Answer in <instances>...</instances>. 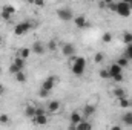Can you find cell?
I'll use <instances>...</instances> for the list:
<instances>
[{
	"instance_id": "1",
	"label": "cell",
	"mask_w": 132,
	"mask_h": 130,
	"mask_svg": "<svg viewBox=\"0 0 132 130\" xmlns=\"http://www.w3.org/2000/svg\"><path fill=\"white\" fill-rule=\"evenodd\" d=\"M71 70L75 77H81L86 70V58L85 57H74L72 64H71Z\"/></svg>"
},
{
	"instance_id": "2",
	"label": "cell",
	"mask_w": 132,
	"mask_h": 130,
	"mask_svg": "<svg viewBox=\"0 0 132 130\" xmlns=\"http://www.w3.org/2000/svg\"><path fill=\"white\" fill-rule=\"evenodd\" d=\"M115 14H117V15H120V17H123V18L131 17V14H132L131 5H129L128 2H123V0L117 2V9H115Z\"/></svg>"
},
{
	"instance_id": "3",
	"label": "cell",
	"mask_w": 132,
	"mask_h": 130,
	"mask_svg": "<svg viewBox=\"0 0 132 130\" xmlns=\"http://www.w3.org/2000/svg\"><path fill=\"white\" fill-rule=\"evenodd\" d=\"M57 17H59V20H62V22H72L74 20V11L71 9V8H59L57 9Z\"/></svg>"
},
{
	"instance_id": "4",
	"label": "cell",
	"mask_w": 132,
	"mask_h": 130,
	"mask_svg": "<svg viewBox=\"0 0 132 130\" xmlns=\"http://www.w3.org/2000/svg\"><path fill=\"white\" fill-rule=\"evenodd\" d=\"M31 28H32V23H31V22H28V20L20 22V23H17V25L14 26V34H15L17 37H22V35H25L26 32H29Z\"/></svg>"
},
{
	"instance_id": "5",
	"label": "cell",
	"mask_w": 132,
	"mask_h": 130,
	"mask_svg": "<svg viewBox=\"0 0 132 130\" xmlns=\"http://www.w3.org/2000/svg\"><path fill=\"white\" fill-rule=\"evenodd\" d=\"M57 81H59V77L51 75V77H48V78H45V80L42 81V89H45V90H48V92H52L54 87H55V84H57Z\"/></svg>"
},
{
	"instance_id": "6",
	"label": "cell",
	"mask_w": 132,
	"mask_h": 130,
	"mask_svg": "<svg viewBox=\"0 0 132 130\" xmlns=\"http://www.w3.org/2000/svg\"><path fill=\"white\" fill-rule=\"evenodd\" d=\"M62 52L65 57H69V58H74L75 57V46L72 43H65L62 46Z\"/></svg>"
},
{
	"instance_id": "7",
	"label": "cell",
	"mask_w": 132,
	"mask_h": 130,
	"mask_svg": "<svg viewBox=\"0 0 132 130\" xmlns=\"http://www.w3.org/2000/svg\"><path fill=\"white\" fill-rule=\"evenodd\" d=\"M95 106H92V104H86V106H83V112H81V115H83V118L85 119H88V118H91L94 113H95Z\"/></svg>"
},
{
	"instance_id": "8",
	"label": "cell",
	"mask_w": 132,
	"mask_h": 130,
	"mask_svg": "<svg viewBox=\"0 0 132 130\" xmlns=\"http://www.w3.org/2000/svg\"><path fill=\"white\" fill-rule=\"evenodd\" d=\"M74 25L78 28V29H83V28H86L88 26V20H86V17L85 15H77V17H74Z\"/></svg>"
},
{
	"instance_id": "9",
	"label": "cell",
	"mask_w": 132,
	"mask_h": 130,
	"mask_svg": "<svg viewBox=\"0 0 132 130\" xmlns=\"http://www.w3.org/2000/svg\"><path fill=\"white\" fill-rule=\"evenodd\" d=\"M108 70H109V78L114 77V75H117V73H123V67L118 64V63L111 64L109 67H108Z\"/></svg>"
},
{
	"instance_id": "10",
	"label": "cell",
	"mask_w": 132,
	"mask_h": 130,
	"mask_svg": "<svg viewBox=\"0 0 132 130\" xmlns=\"http://www.w3.org/2000/svg\"><path fill=\"white\" fill-rule=\"evenodd\" d=\"M60 107H62V104H60V101H57V99H52V101L48 103V110H49L51 113H57V112L60 110Z\"/></svg>"
},
{
	"instance_id": "11",
	"label": "cell",
	"mask_w": 132,
	"mask_h": 130,
	"mask_svg": "<svg viewBox=\"0 0 132 130\" xmlns=\"http://www.w3.org/2000/svg\"><path fill=\"white\" fill-rule=\"evenodd\" d=\"M81 119H83V115H81L80 112H77V110H74V112L69 115V121H71V124H78Z\"/></svg>"
},
{
	"instance_id": "12",
	"label": "cell",
	"mask_w": 132,
	"mask_h": 130,
	"mask_svg": "<svg viewBox=\"0 0 132 130\" xmlns=\"http://www.w3.org/2000/svg\"><path fill=\"white\" fill-rule=\"evenodd\" d=\"M32 119L37 126H46V124H48V116H46V113H43V115H35Z\"/></svg>"
},
{
	"instance_id": "13",
	"label": "cell",
	"mask_w": 132,
	"mask_h": 130,
	"mask_svg": "<svg viewBox=\"0 0 132 130\" xmlns=\"http://www.w3.org/2000/svg\"><path fill=\"white\" fill-rule=\"evenodd\" d=\"M91 129H92V124L89 121H86L85 118L78 124H75V130H91Z\"/></svg>"
},
{
	"instance_id": "14",
	"label": "cell",
	"mask_w": 132,
	"mask_h": 130,
	"mask_svg": "<svg viewBox=\"0 0 132 130\" xmlns=\"http://www.w3.org/2000/svg\"><path fill=\"white\" fill-rule=\"evenodd\" d=\"M32 52H34V54H37V55H42V54L45 52V46H43V43H42V41H34Z\"/></svg>"
},
{
	"instance_id": "15",
	"label": "cell",
	"mask_w": 132,
	"mask_h": 130,
	"mask_svg": "<svg viewBox=\"0 0 132 130\" xmlns=\"http://www.w3.org/2000/svg\"><path fill=\"white\" fill-rule=\"evenodd\" d=\"M121 121H123V124H125V126L132 127V112H131V110H128V112L121 116Z\"/></svg>"
},
{
	"instance_id": "16",
	"label": "cell",
	"mask_w": 132,
	"mask_h": 130,
	"mask_svg": "<svg viewBox=\"0 0 132 130\" xmlns=\"http://www.w3.org/2000/svg\"><path fill=\"white\" fill-rule=\"evenodd\" d=\"M118 104H120L121 109H129V107H132V101H131V98H128V97L120 98L118 99Z\"/></svg>"
},
{
	"instance_id": "17",
	"label": "cell",
	"mask_w": 132,
	"mask_h": 130,
	"mask_svg": "<svg viewBox=\"0 0 132 130\" xmlns=\"http://www.w3.org/2000/svg\"><path fill=\"white\" fill-rule=\"evenodd\" d=\"M12 63L17 66L20 70H23V69H25V66H26V60H25V58H22V57H19V55H15V58H14V61H12Z\"/></svg>"
},
{
	"instance_id": "18",
	"label": "cell",
	"mask_w": 132,
	"mask_h": 130,
	"mask_svg": "<svg viewBox=\"0 0 132 130\" xmlns=\"http://www.w3.org/2000/svg\"><path fill=\"white\" fill-rule=\"evenodd\" d=\"M25 116H26V118H34V116H35V106L28 104V106L25 107Z\"/></svg>"
},
{
	"instance_id": "19",
	"label": "cell",
	"mask_w": 132,
	"mask_h": 130,
	"mask_svg": "<svg viewBox=\"0 0 132 130\" xmlns=\"http://www.w3.org/2000/svg\"><path fill=\"white\" fill-rule=\"evenodd\" d=\"M31 52H32V49H29V48H22V49L17 52V55L22 57V58H25V60H28L29 55H31Z\"/></svg>"
},
{
	"instance_id": "20",
	"label": "cell",
	"mask_w": 132,
	"mask_h": 130,
	"mask_svg": "<svg viewBox=\"0 0 132 130\" xmlns=\"http://www.w3.org/2000/svg\"><path fill=\"white\" fill-rule=\"evenodd\" d=\"M14 78H15V81H17V83H20V84L26 83V73H25L23 70H19L17 73H14Z\"/></svg>"
},
{
	"instance_id": "21",
	"label": "cell",
	"mask_w": 132,
	"mask_h": 130,
	"mask_svg": "<svg viewBox=\"0 0 132 130\" xmlns=\"http://www.w3.org/2000/svg\"><path fill=\"white\" fill-rule=\"evenodd\" d=\"M112 95L117 98V99H120V98H123V97H128V95H126V90L121 89V87H115V89L112 90Z\"/></svg>"
},
{
	"instance_id": "22",
	"label": "cell",
	"mask_w": 132,
	"mask_h": 130,
	"mask_svg": "<svg viewBox=\"0 0 132 130\" xmlns=\"http://www.w3.org/2000/svg\"><path fill=\"white\" fill-rule=\"evenodd\" d=\"M121 41H123L125 44H131V43H132V32H129V31H125V32H123V35H121Z\"/></svg>"
},
{
	"instance_id": "23",
	"label": "cell",
	"mask_w": 132,
	"mask_h": 130,
	"mask_svg": "<svg viewBox=\"0 0 132 130\" xmlns=\"http://www.w3.org/2000/svg\"><path fill=\"white\" fill-rule=\"evenodd\" d=\"M15 8L12 6V5H5L3 8H2V12H5V14H9V15H14L15 14Z\"/></svg>"
},
{
	"instance_id": "24",
	"label": "cell",
	"mask_w": 132,
	"mask_h": 130,
	"mask_svg": "<svg viewBox=\"0 0 132 130\" xmlns=\"http://www.w3.org/2000/svg\"><path fill=\"white\" fill-rule=\"evenodd\" d=\"M117 63H118V64L125 69L126 66L129 64V60H128V57H126V55H123V57H120V58H118V61H117Z\"/></svg>"
},
{
	"instance_id": "25",
	"label": "cell",
	"mask_w": 132,
	"mask_h": 130,
	"mask_svg": "<svg viewBox=\"0 0 132 130\" xmlns=\"http://www.w3.org/2000/svg\"><path fill=\"white\" fill-rule=\"evenodd\" d=\"M125 55L128 57V60L132 61V43L131 44H126V49H125Z\"/></svg>"
},
{
	"instance_id": "26",
	"label": "cell",
	"mask_w": 132,
	"mask_h": 130,
	"mask_svg": "<svg viewBox=\"0 0 132 130\" xmlns=\"http://www.w3.org/2000/svg\"><path fill=\"white\" fill-rule=\"evenodd\" d=\"M103 60H104V55H103V52H97L95 55H94V61L100 64V63H103Z\"/></svg>"
},
{
	"instance_id": "27",
	"label": "cell",
	"mask_w": 132,
	"mask_h": 130,
	"mask_svg": "<svg viewBox=\"0 0 132 130\" xmlns=\"http://www.w3.org/2000/svg\"><path fill=\"white\" fill-rule=\"evenodd\" d=\"M101 40H103V43H111V41H112V34L111 32H103Z\"/></svg>"
},
{
	"instance_id": "28",
	"label": "cell",
	"mask_w": 132,
	"mask_h": 130,
	"mask_svg": "<svg viewBox=\"0 0 132 130\" xmlns=\"http://www.w3.org/2000/svg\"><path fill=\"white\" fill-rule=\"evenodd\" d=\"M48 49H49L51 52H55V51H57V41L51 40V41L48 43Z\"/></svg>"
},
{
	"instance_id": "29",
	"label": "cell",
	"mask_w": 132,
	"mask_h": 130,
	"mask_svg": "<svg viewBox=\"0 0 132 130\" xmlns=\"http://www.w3.org/2000/svg\"><path fill=\"white\" fill-rule=\"evenodd\" d=\"M123 78H125V77H123V73H117V75L111 77V80H114L115 83H121V81H123Z\"/></svg>"
},
{
	"instance_id": "30",
	"label": "cell",
	"mask_w": 132,
	"mask_h": 130,
	"mask_svg": "<svg viewBox=\"0 0 132 130\" xmlns=\"http://www.w3.org/2000/svg\"><path fill=\"white\" fill-rule=\"evenodd\" d=\"M9 123V116L6 113H2L0 115V124H8Z\"/></svg>"
},
{
	"instance_id": "31",
	"label": "cell",
	"mask_w": 132,
	"mask_h": 130,
	"mask_svg": "<svg viewBox=\"0 0 132 130\" xmlns=\"http://www.w3.org/2000/svg\"><path fill=\"white\" fill-rule=\"evenodd\" d=\"M98 75L101 77V78H109V70L108 69H100V72H98Z\"/></svg>"
},
{
	"instance_id": "32",
	"label": "cell",
	"mask_w": 132,
	"mask_h": 130,
	"mask_svg": "<svg viewBox=\"0 0 132 130\" xmlns=\"http://www.w3.org/2000/svg\"><path fill=\"white\" fill-rule=\"evenodd\" d=\"M19 70H20V69H19V67H17V66L14 64V63H12V64L9 66V72H11V73H12V75H14V73H17V72H19Z\"/></svg>"
},
{
	"instance_id": "33",
	"label": "cell",
	"mask_w": 132,
	"mask_h": 130,
	"mask_svg": "<svg viewBox=\"0 0 132 130\" xmlns=\"http://www.w3.org/2000/svg\"><path fill=\"white\" fill-rule=\"evenodd\" d=\"M49 94H51V92H48V90H45V89H42V87H40V92H38V95H40L42 98L49 97Z\"/></svg>"
},
{
	"instance_id": "34",
	"label": "cell",
	"mask_w": 132,
	"mask_h": 130,
	"mask_svg": "<svg viewBox=\"0 0 132 130\" xmlns=\"http://www.w3.org/2000/svg\"><path fill=\"white\" fill-rule=\"evenodd\" d=\"M34 6L43 8V6H45V0H34Z\"/></svg>"
},
{
	"instance_id": "35",
	"label": "cell",
	"mask_w": 132,
	"mask_h": 130,
	"mask_svg": "<svg viewBox=\"0 0 132 130\" xmlns=\"http://www.w3.org/2000/svg\"><path fill=\"white\" fill-rule=\"evenodd\" d=\"M43 113H45V110L42 107H35V115H43Z\"/></svg>"
},
{
	"instance_id": "36",
	"label": "cell",
	"mask_w": 132,
	"mask_h": 130,
	"mask_svg": "<svg viewBox=\"0 0 132 130\" xmlns=\"http://www.w3.org/2000/svg\"><path fill=\"white\" fill-rule=\"evenodd\" d=\"M11 17H12V15H9V14H5V12H2V18H3V20H6V22H8V20H9Z\"/></svg>"
},
{
	"instance_id": "37",
	"label": "cell",
	"mask_w": 132,
	"mask_h": 130,
	"mask_svg": "<svg viewBox=\"0 0 132 130\" xmlns=\"http://www.w3.org/2000/svg\"><path fill=\"white\" fill-rule=\"evenodd\" d=\"M3 92H5V86H3V84H0V95H2Z\"/></svg>"
},
{
	"instance_id": "38",
	"label": "cell",
	"mask_w": 132,
	"mask_h": 130,
	"mask_svg": "<svg viewBox=\"0 0 132 130\" xmlns=\"http://www.w3.org/2000/svg\"><path fill=\"white\" fill-rule=\"evenodd\" d=\"M101 2H104V3H106V5H109V3H112V2H114V0H101Z\"/></svg>"
},
{
	"instance_id": "39",
	"label": "cell",
	"mask_w": 132,
	"mask_h": 130,
	"mask_svg": "<svg viewBox=\"0 0 132 130\" xmlns=\"http://www.w3.org/2000/svg\"><path fill=\"white\" fill-rule=\"evenodd\" d=\"M26 2H28L29 5H34V0H26Z\"/></svg>"
},
{
	"instance_id": "40",
	"label": "cell",
	"mask_w": 132,
	"mask_h": 130,
	"mask_svg": "<svg viewBox=\"0 0 132 130\" xmlns=\"http://www.w3.org/2000/svg\"><path fill=\"white\" fill-rule=\"evenodd\" d=\"M2 43H3V37L0 35V44H2Z\"/></svg>"
},
{
	"instance_id": "41",
	"label": "cell",
	"mask_w": 132,
	"mask_h": 130,
	"mask_svg": "<svg viewBox=\"0 0 132 130\" xmlns=\"http://www.w3.org/2000/svg\"><path fill=\"white\" fill-rule=\"evenodd\" d=\"M129 5H131V9H132V0H131V2H129Z\"/></svg>"
},
{
	"instance_id": "42",
	"label": "cell",
	"mask_w": 132,
	"mask_h": 130,
	"mask_svg": "<svg viewBox=\"0 0 132 130\" xmlns=\"http://www.w3.org/2000/svg\"><path fill=\"white\" fill-rule=\"evenodd\" d=\"M123 2H128V3H129V2H131V0H123Z\"/></svg>"
},
{
	"instance_id": "43",
	"label": "cell",
	"mask_w": 132,
	"mask_h": 130,
	"mask_svg": "<svg viewBox=\"0 0 132 130\" xmlns=\"http://www.w3.org/2000/svg\"><path fill=\"white\" fill-rule=\"evenodd\" d=\"M0 75H2V67H0Z\"/></svg>"
},
{
	"instance_id": "44",
	"label": "cell",
	"mask_w": 132,
	"mask_h": 130,
	"mask_svg": "<svg viewBox=\"0 0 132 130\" xmlns=\"http://www.w3.org/2000/svg\"><path fill=\"white\" fill-rule=\"evenodd\" d=\"M131 101H132V98H131Z\"/></svg>"
}]
</instances>
